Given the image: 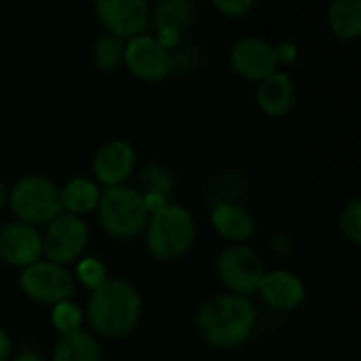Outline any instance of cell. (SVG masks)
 I'll return each mask as SVG.
<instances>
[{"mask_svg": "<svg viewBox=\"0 0 361 361\" xmlns=\"http://www.w3.org/2000/svg\"><path fill=\"white\" fill-rule=\"evenodd\" d=\"M328 21L338 38L355 40L361 34V0H334L328 11Z\"/></svg>", "mask_w": 361, "mask_h": 361, "instance_id": "obj_20", "label": "cell"}, {"mask_svg": "<svg viewBox=\"0 0 361 361\" xmlns=\"http://www.w3.org/2000/svg\"><path fill=\"white\" fill-rule=\"evenodd\" d=\"M264 262L262 258L245 245H233L224 250L218 258V277L220 281L241 298L252 296L258 292L260 281L264 277Z\"/></svg>", "mask_w": 361, "mask_h": 361, "instance_id": "obj_6", "label": "cell"}, {"mask_svg": "<svg viewBox=\"0 0 361 361\" xmlns=\"http://www.w3.org/2000/svg\"><path fill=\"white\" fill-rule=\"evenodd\" d=\"M273 247H275V252H277L279 256H290V252H292V241H290L288 235H275V237H273Z\"/></svg>", "mask_w": 361, "mask_h": 361, "instance_id": "obj_28", "label": "cell"}, {"mask_svg": "<svg viewBox=\"0 0 361 361\" xmlns=\"http://www.w3.org/2000/svg\"><path fill=\"white\" fill-rule=\"evenodd\" d=\"M87 313L97 334L118 338L137 326L142 315V298L129 281L106 279L91 292Z\"/></svg>", "mask_w": 361, "mask_h": 361, "instance_id": "obj_1", "label": "cell"}, {"mask_svg": "<svg viewBox=\"0 0 361 361\" xmlns=\"http://www.w3.org/2000/svg\"><path fill=\"white\" fill-rule=\"evenodd\" d=\"M76 279L93 292L95 288H99L108 279L106 267L97 258H82L76 267Z\"/></svg>", "mask_w": 361, "mask_h": 361, "instance_id": "obj_23", "label": "cell"}, {"mask_svg": "<svg viewBox=\"0 0 361 361\" xmlns=\"http://www.w3.org/2000/svg\"><path fill=\"white\" fill-rule=\"evenodd\" d=\"M123 53H125L123 40L112 36V34H106L95 42L93 59H95L99 70H114L123 61Z\"/></svg>", "mask_w": 361, "mask_h": 361, "instance_id": "obj_21", "label": "cell"}, {"mask_svg": "<svg viewBox=\"0 0 361 361\" xmlns=\"http://www.w3.org/2000/svg\"><path fill=\"white\" fill-rule=\"evenodd\" d=\"M123 59H125V63L133 76L148 80V82L163 80L173 66L171 53L165 51L157 42V38L148 36V34H140L135 38H129V42L125 44Z\"/></svg>", "mask_w": 361, "mask_h": 361, "instance_id": "obj_9", "label": "cell"}, {"mask_svg": "<svg viewBox=\"0 0 361 361\" xmlns=\"http://www.w3.org/2000/svg\"><path fill=\"white\" fill-rule=\"evenodd\" d=\"M13 361H44L38 353H34V351H23V353H19L17 357Z\"/></svg>", "mask_w": 361, "mask_h": 361, "instance_id": "obj_30", "label": "cell"}, {"mask_svg": "<svg viewBox=\"0 0 361 361\" xmlns=\"http://www.w3.org/2000/svg\"><path fill=\"white\" fill-rule=\"evenodd\" d=\"M195 19V4L188 0H165L159 2L152 15V23L157 30V42L165 49L171 51L182 32L192 23Z\"/></svg>", "mask_w": 361, "mask_h": 361, "instance_id": "obj_14", "label": "cell"}, {"mask_svg": "<svg viewBox=\"0 0 361 361\" xmlns=\"http://www.w3.org/2000/svg\"><path fill=\"white\" fill-rule=\"evenodd\" d=\"M146 224V243L157 260H178L190 250L195 241L192 216L178 203H165L148 216Z\"/></svg>", "mask_w": 361, "mask_h": 361, "instance_id": "obj_3", "label": "cell"}, {"mask_svg": "<svg viewBox=\"0 0 361 361\" xmlns=\"http://www.w3.org/2000/svg\"><path fill=\"white\" fill-rule=\"evenodd\" d=\"M99 21L116 38H135L150 19V4L146 0H99L95 4Z\"/></svg>", "mask_w": 361, "mask_h": 361, "instance_id": "obj_10", "label": "cell"}, {"mask_svg": "<svg viewBox=\"0 0 361 361\" xmlns=\"http://www.w3.org/2000/svg\"><path fill=\"white\" fill-rule=\"evenodd\" d=\"M233 70L247 80H264L277 72L273 47L262 38H241L231 51Z\"/></svg>", "mask_w": 361, "mask_h": 361, "instance_id": "obj_11", "label": "cell"}, {"mask_svg": "<svg viewBox=\"0 0 361 361\" xmlns=\"http://www.w3.org/2000/svg\"><path fill=\"white\" fill-rule=\"evenodd\" d=\"M258 106L269 116H286L296 104V87L294 80L286 72H275L269 78L260 80L258 87Z\"/></svg>", "mask_w": 361, "mask_h": 361, "instance_id": "obj_16", "label": "cell"}, {"mask_svg": "<svg viewBox=\"0 0 361 361\" xmlns=\"http://www.w3.org/2000/svg\"><path fill=\"white\" fill-rule=\"evenodd\" d=\"M51 322H53V328L61 334V336H68V334H74V332H80V326H82V311L66 300V302H59L53 307V313H51Z\"/></svg>", "mask_w": 361, "mask_h": 361, "instance_id": "obj_22", "label": "cell"}, {"mask_svg": "<svg viewBox=\"0 0 361 361\" xmlns=\"http://www.w3.org/2000/svg\"><path fill=\"white\" fill-rule=\"evenodd\" d=\"M212 224L228 241H247L256 231L254 216L245 207L235 203L216 205L212 209Z\"/></svg>", "mask_w": 361, "mask_h": 361, "instance_id": "obj_17", "label": "cell"}, {"mask_svg": "<svg viewBox=\"0 0 361 361\" xmlns=\"http://www.w3.org/2000/svg\"><path fill=\"white\" fill-rule=\"evenodd\" d=\"M42 256L40 233L25 222H11L0 231V258L13 267H32Z\"/></svg>", "mask_w": 361, "mask_h": 361, "instance_id": "obj_12", "label": "cell"}, {"mask_svg": "<svg viewBox=\"0 0 361 361\" xmlns=\"http://www.w3.org/2000/svg\"><path fill=\"white\" fill-rule=\"evenodd\" d=\"M8 203L19 222H25L30 226L49 224L63 212L59 188L51 180L40 176H25L17 180L8 192Z\"/></svg>", "mask_w": 361, "mask_h": 361, "instance_id": "obj_5", "label": "cell"}, {"mask_svg": "<svg viewBox=\"0 0 361 361\" xmlns=\"http://www.w3.org/2000/svg\"><path fill=\"white\" fill-rule=\"evenodd\" d=\"M4 205H6V188H4V184L0 182V212H2Z\"/></svg>", "mask_w": 361, "mask_h": 361, "instance_id": "obj_31", "label": "cell"}, {"mask_svg": "<svg viewBox=\"0 0 361 361\" xmlns=\"http://www.w3.org/2000/svg\"><path fill=\"white\" fill-rule=\"evenodd\" d=\"M214 6L226 17H243L254 8L252 0H216Z\"/></svg>", "mask_w": 361, "mask_h": 361, "instance_id": "obj_26", "label": "cell"}, {"mask_svg": "<svg viewBox=\"0 0 361 361\" xmlns=\"http://www.w3.org/2000/svg\"><path fill=\"white\" fill-rule=\"evenodd\" d=\"M99 195L102 192L95 186V182L87 178H74L59 190L61 207L68 209L72 216L89 214L91 209H95L99 203Z\"/></svg>", "mask_w": 361, "mask_h": 361, "instance_id": "obj_18", "label": "cell"}, {"mask_svg": "<svg viewBox=\"0 0 361 361\" xmlns=\"http://www.w3.org/2000/svg\"><path fill=\"white\" fill-rule=\"evenodd\" d=\"M11 355V341L6 336V332L0 328V361H6Z\"/></svg>", "mask_w": 361, "mask_h": 361, "instance_id": "obj_29", "label": "cell"}, {"mask_svg": "<svg viewBox=\"0 0 361 361\" xmlns=\"http://www.w3.org/2000/svg\"><path fill=\"white\" fill-rule=\"evenodd\" d=\"M197 326L205 343L220 349H231L252 336L256 311L247 298L222 294L201 307Z\"/></svg>", "mask_w": 361, "mask_h": 361, "instance_id": "obj_2", "label": "cell"}, {"mask_svg": "<svg viewBox=\"0 0 361 361\" xmlns=\"http://www.w3.org/2000/svg\"><path fill=\"white\" fill-rule=\"evenodd\" d=\"M53 361H102V347L91 334L74 332L57 341Z\"/></svg>", "mask_w": 361, "mask_h": 361, "instance_id": "obj_19", "label": "cell"}, {"mask_svg": "<svg viewBox=\"0 0 361 361\" xmlns=\"http://www.w3.org/2000/svg\"><path fill=\"white\" fill-rule=\"evenodd\" d=\"M89 245V226L85 220L72 214H61L49 222L47 235L42 237V254L53 264H68L78 260Z\"/></svg>", "mask_w": 361, "mask_h": 361, "instance_id": "obj_7", "label": "cell"}, {"mask_svg": "<svg viewBox=\"0 0 361 361\" xmlns=\"http://www.w3.org/2000/svg\"><path fill=\"white\" fill-rule=\"evenodd\" d=\"M144 184H146V195H159L163 199H167V190H169V173L159 167V165H148L144 171Z\"/></svg>", "mask_w": 361, "mask_h": 361, "instance_id": "obj_25", "label": "cell"}, {"mask_svg": "<svg viewBox=\"0 0 361 361\" xmlns=\"http://www.w3.org/2000/svg\"><path fill=\"white\" fill-rule=\"evenodd\" d=\"M19 286L25 296H30L36 302L42 305H59L72 298L74 294V277L59 264L53 262H34L32 267H25Z\"/></svg>", "mask_w": 361, "mask_h": 361, "instance_id": "obj_8", "label": "cell"}, {"mask_svg": "<svg viewBox=\"0 0 361 361\" xmlns=\"http://www.w3.org/2000/svg\"><path fill=\"white\" fill-rule=\"evenodd\" d=\"M135 167V152L133 148L123 140H110L102 144L93 157V171L95 178L110 186H121Z\"/></svg>", "mask_w": 361, "mask_h": 361, "instance_id": "obj_13", "label": "cell"}, {"mask_svg": "<svg viewBox=\"0 0 361 361\" xmlns=\"http://www.w3.org/2000/svg\"><path fill=\"white\" fill-rule=\"evenodd\" d=\"M258 292L269 307L277 311H294L305 300V283L290 271H271L264 273Z\"/></svg>", "mask_w": 361, "mask_h": 361, "instance_id": "obj_15", "label": "cell"}, {"mask_svg": "<svg viewBox=\"0 0 361 361\" xmlns=\"http://www.w3.org/2000/svg\"><path fill=\"white\" fill-rule=\"evenodd\" d=\"M341 231L353 243H361V201L353 199L341 214Z\"/></svg>", "mask_w": 361, "mask_h": 361, "instance_id": "obj_24", "label": "cell"}, {"mask_svg": "<svg viewBox=\"0 0 361 361\" xmlns=\"http://www.w3.org/2000/svg\"><path fill=\"white\" fill-rule=\"evenodd\" d=\"M99 222L116 239H133L148 222L144 197L129 186H110L99 195Z\"/></svg>", "mask_w": 361, "mask_h": 361, "instance_id": "obj_4", "label": "cell"}, {"mask_svg": "<svg viewBox=\"0 0 361 361\" xmlns=\"http://www.w3.org/2000/svg\"><path fill=\"white\" fill-rule=\"evenodd\" d=\"M273 53L277 63H294L298 57V47L294 42H279L277 47H273Z\"/></svg>", "mask_w": 361, "mask_h": 361, "instance_id": "obj_27", "label": "cell"}]
</instances>
